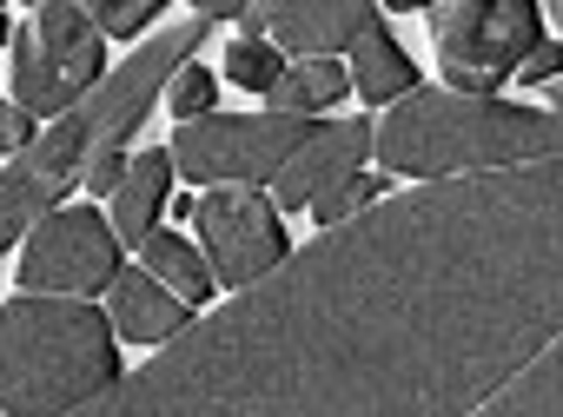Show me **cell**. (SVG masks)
I'll use <instances>...</instances> for the list:
<instances>
[{"label":"cell","mask_w":563,"mask_h":417,"mask_svg":"<svg viewBox=\"0 0 563 417\" xmlns=\"http://www.w3.org/2000/svg\"><path fill=\"white\" fill-rule=\"evenodd\" d=\"M385 8H431V0H385Z\"/></svg>","instance_id":"obj_27"},{"label":"cell","mask_w":563,"mask_h":417,"mask_svg":"<svg viewBox=\"0 0 563 417\" xmlns=\"http://www.w3.org/2000/svg\"><path fill=\"white\" fill-rule=\"evenodd\" d=\"M471 417H563V331L530 364H517Z\"/></svg>","instance_id":"obj_13"},{"label":"cell","mask_w":563,"mask_h":417,"mask_svg":"<svg viewBox=\"0 0 563 417\" xmlns=\"http://www.w3.org/2000/svg\"><path fill=\"white\" fill-rule=\"evenodd\" d=\"M378 160H385V173H405V179L537 166V160H563V113L411 87L405 107H391L378 127Z\"/></svg>","instance_id":"obj_3"},{"label":"cell","mask_w":563,"mask_h":417,"mask_svg":"<svg viewBox=\"0 0 563 417\" xmlns=\"http://www.w3.org/2000/svg\"><path fill=\"white\" fill-rule=\"evenodd\" d=\"M192 226L206 239V265H212V285L225 292H245L258 285L272 265H286V226H278V206L265 193H206L192 206Z\"/></svg>","instance_id":"obj_8"},{"label":"cell","mask_w":563,"mask_h":417,"mask_svg":"<svg viewBox=\"0 0 563 417\" xmlns=\"http://www.w3.org/2000/svg\"><path fill=\"white\" fill-rule=\"evenodd\" d=\"M159 8H166V0H80V14H87L100 34H113V41L140 34V28H146Z\"/></svg>","instance_id":"obj_19"},{"label":"cell","mask_w":563,"mask_h":417,"mask_svg":"<svg viewBox=\"0 0 563 417\" xmlns=\"http://www.w3.org/2000/svg\"><path fill=\"white\" fill-rule=\"evenodd\" d=\"M34 8H41V0H34Z\"/></svg>","instance_id":"obj_30"},{"label":"cell","mask_w":563,"mask_h":417,"mask_svg":"<svg viewBox=\"0 0 563 417\" xmlns=\"http://www.w3.org/2000/svg\"><path fill=\"white\" fill-rule=\"evenodd\" d=\"M107 74V34L80 14V0H41L34 28L14 34V100L60 120Z\"/></svg>","instance_id":"obj_5"},{"label":"cell","mask_w":563,"mask_h":417,"mask_svg":"<svg viewBox=\"0 0 563 417\" xmlns=\"http://www.w3.org/2000/svg\"><path fill=\"white\" fill-rule=\"evenodd\" d=\"M537 8H543V14H550L556 28H563V0H537Z\"/></svg>","instance_id":"obj_26"},{"label":"cell","mask_w":563,"mask_h":417,"mask_svg":"<svg viewBox=\"0 0 563 417\" xmlns=\"http://www.w3.org/2000/svg\"><path fill=\"white\" fill-rule=\"evenodd\" d=\"M212 21H173L159 28V41H146L107 87H93L80 107H67L41 140H27V153L14 166H0V252H8L34 219L54 212V199H67L74 186H87L93 160L120 153V140L146 120V107L159 100V87L186 67V54H199Z\"/></svg>","instance_id":"obj_2"},{"label":"cell","mask_w":563,"mask_h":417,"mask_svg":"<svg viewBox=\"0 0 563 417\" xmlns=\"http://www.w3.org/2000/svg\"><path fill=\"white\" fill-rule=\"evenodd\" d=\"M120 179H126V160H120V153L93 160V173H87V186H93V193H120Z\"/></svg>","instance_id":"obj_23"},{"label":"cell","mask_w":563,"mask_h":417,"mask_svg":"<svg viewBox=\"0 0 563 417\" xmlns=\"http://www.w3.org/2000/svg\"><path fill=\"white\" fill-rule=\"evenodd\" d=\"M212 74L206 67H179L173 80H166V113H179V120H199L206 107H212Z\"/></svg>","instance_id":"obj_21"},{"label":"cell","mask_w":563,"mask_h":417,"mask_svg":"<svg viewBox=\"0 0 563 417\" xmlns=\"http://www.w3.org/2000/svg\"><path fill=\"white\" fill-rule=\"evenodd\" d=\"M550 107H556V113H563V80H556V87H550Z\"/></svg>","instance_id":"obj_28"},{"label":"cell","mask_w":563,"mask_h":417,"mask_svg":"<svg viewBox=\"0 0 563 417\" xmlns=\"http://www.w3.org/2000/svg\"><path fill=\"white\" fill-rule=\"evenodd\" d=\"M258 14H265V34L299 61H332L378 21L372 0H258Z\"/></svg>","instance_id":"obj_11"},{"label":"cell","mask_w":563,"mask_h":417,"mask_svg":"<svg viewBox=\"0 0 563 417\" xmlns=\"http://www.w3.org/2000/svg\"><path fill=\"white\" fill-rule=\"evenodd\" d=\"M107 318H113V338L166 344L173 331H186V298H173L153 272H113V285H107Z\"/></svg>","instance_id":"obj_12"},{"label":"cell","mask_w":563,"mask_h":417,"mask_svg":"<svg viewBox=\"0 0 563 417\" xmlns=\"http://www.w3.org/2000/svg\"><path fill=\"white\" fill-rule=\"evenodd\" d=\"M120 377L107 311L80 298H14L0 305V410L67 417Z\"/></svg>","instance_id":"obj_4"},{"label":"cell","mask_w":563,"mask_h":417,"mask_svg":"<svg viewBox=\"0 0 563 417\" xmlns=\"http://www.w3.org/2000/svg\"><path fill=\"white\" fill-rule=\"evenodd\" d=\"M537 28H543L537 0H444L431 21L438 67L457 94L484 100L523 67V54L537 47Z\"/></svg>","instance_id":"obj_7"},{"label":"cell","mask_w":563,"mask_h":417,"mask_svg":"<svg viewBox=\"0 0 563 417\" xmlns=\"http://www.w3.org/2000/svg\"><path fill=\"white\" fill-rule=\"evenodd\" d=\"M312 120L306 113H199V120H179L173 133V173H186L192 186H258V179H278L299 146H306Z\"/></svg>","instance_id":"obj_6"},{"label":"cell","mask_w":563,"mask_h":417,"mask_svg":"<svg viewBox=\"0 0 563 417\" xmlns=\"http://www.w3.org/2000/svg\"><path fill=\"white\" fill-rule=\"evenodd\" d=\"M352 87H358L372 107H391V100H405V94L418 87L411 54L385 34V21H372V28L352 41Z\"/></svg>","instance_id":"obj_15"},{"label":"cell","mask_w":563,"mask_h":417,"mask_svg":"<svg viewBox=\"0 0 563 417\" xmlns=\"http://www.w3.org/2000/svg\"><path fill=\"white\" fill-rule=\"evenodd\" d=\"M0 417H8V410H0Z\"/></svg>","instance_id":"obj_31"},{"label":"cell","mask_w":563,"mask_h":417,"mask_svg":"<svg viewBox=\"0 0 563 417\" xmlns=\"http://www.w3.org/2000/svg\"><path fill=\"white\" fill-rule=\"evenodd\" d=\"M27 120H34V113H27L21 100H14V107H0V140H27Z\"/></svg>","instance_id":"obj_25"},{"label":"cell","mask_w":563,"mask_h":417,"mask_svg":"<svg viewBox=\"0 0 563 417\" xmlns=\"http://www.w3.org/2000/svg\"><path fill=\"white\" fill-rule=\"evenodd\" d=\"M192 14H199V21H239L245 0H192Z\"/></svg>","instance_id":"obj_24"},{"label":"cell","mask_w":563,"mask_h":417,"mask_svg":"<svg viewBox=\"0 0 563 417\" xmlns=\"http://www.w3.org/2000/svg\"><path fill=\"white\" fill-rule=\"evenodd\" d=\"M517 74H530V80H556V74H563V47H543V41H537V47L523 54Z\"/></svg>","instance_id":"obj_22"},{"label":"cell","mask_w":563,"mask_h":417,"mask_svg":"<svg viewBox=\"0 0 563 417\" xmlns=\"http://www.w3.org/2000/svg\"><path fill=\"white\" fill-rule=\"evenodd\" d=\"M278 61H286V54H272L265 41H245V34H239V41L225 47V80H232V87H252V94H265L278 74H286Z\"/></svg>","instance_id":"obj_18"},{"label":"cell","mask_w":563,"mask_h":417,"mask_svg":"<svg viewBox=\"0 0 563 417\" xmlns=\"http://www.w3.org/2000/svg\"><path fill=\"white\" fill-rule=\"evenodd\" d=\"M563 331V160L424 179L67 417H471Z\"/></svg>","instance_id":"obj_1"},{"label":"cell","mask_w":563,"mask_h":417,"mask_svg":"<svg viewBox=\"0 0 563 417\" xmlns=\"http://www.w3.org/2000/svg\"><path fill=\"white\" fill-rule=\"evenodd\" d=\"M378 193H385L378 179H365V173H352L345 186H332L325 199H312V206H319V226H345V219H358L365 206H378Z\"/></svg>","instance_id":"obj_20"},{"label":"cell","mask_w":563,"mask_h":417,"mask_svg":"<svg viewBox=\"0 0 563 417\" xmlns=\"http://www.w3.org/2000/svg\"><path fill=\"white\" fill-rule=\"evenodd\" d=\"M140 252H146V272H153V278L173 292V298H186V305L212 298V265H206V259H199V252H192L179 232H153Z\"/></svg>","instance_id":"obj_17"},{"label":"cell","mask_w":563,"mask_h":417,"mask_svg":"<svg viewBox=\"0 0 563 417\" xmlns=\"http://www.w3.org/2000/svg\"><path fill=\"white\" fill-rule=\"evenodd\" d=\"M0 41H8V14H0Z\"/></svg>","instance_id":"obj_29"},{"label":"cell","mask_w":563,"mask_h":417,"mask_svg":"<svg viewBox=\"0 0 563 417\" xmlns=\"http://www.w3.org/2000/svg\"><path fill=\"white\" fill-rule=\"evenodd\" d=\"M345 94H352V74L339 61H299L292 74H278L265 87V107L272 113H312V107H332Z\"/></svg>","instance_id":"obj_16"},{"label":"cell","mask_w":563,"mask_h":417,"mask_svg":"<svg viewBox=\"0 0 563 417\" xmlns=\"http://www.w3.org/2000/svg\"><path fill=\"white\" fill-rule=\"evenodd\" d=\"M358 160H372V120H319L306 133V146L278 166L272 179V206L278 212H299L312 199H325L332 186H345L358 173Z\"/></svg>","instance_id":"obj_10"},{"label":"cell","mask_w":563,"mask_h":417,"mask_svg":"<svg viewBox=\"0 0 563 417\" xmlns=\"http://www.w3.org/2000/svg\"><path fill=\"white\" fill-rule=\"evenodd\" d=\"M166 186H173V153H140L133 166H126V179H120V193H113V239H133V245H146L153 232H159V206H166Z\"/></svg>","instance_id":"obj_14"},{"label":"cell","mask_w":563,"mask_h":417,"mask_svg":"<svg viewBox=\"0 0 563 417\" xmlns=\"http://www.w3.org/2000/svg\"><path fill=\"white\" fill-rule=\"evenodd\" d=\"M120 272V239L100 212H47L34 219V239L21 252V285L41 298H80L113 285Z\"/></svg>","instance_id":"obj_9"}]
</instances>
